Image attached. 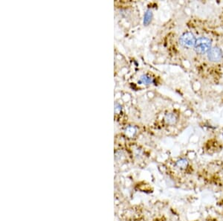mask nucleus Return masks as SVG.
<instances>
[{
    "instance_id": "20e7f679",
    "label": "nucleus",
    "mask_w": 223,
    "mask_h": 221,
    "mask_svg": "<svg viewBox=\"0 0 223 221\" xmlns=\"http://www.w3.org/2000/svg\"><path fill=\"white\" fill-rule=\"evenodd\" d=\"M152 14L151 12V11L148 10V11H146L145 14H144V25H148L149 23L150 22L152 19Z\"/></svg>"
},
{
    "instance_id": "423d86ee",
    "label": "nucleus",
    "mask_w": 223,
    "mask_h": 221,
    "mask_svg": "<svg viewBox=\"0 0 223 221\" xmlns=\"http://www.w3.org/2000/svg\"><path fill=\"white\" fill-rule=\"evenodd\" d=\"M176 117H175V115L173 114H168L166 116V121L168 124H174L176 122Z\"/></svg>"
},
{
    "instance_id": "0eeeda50",
    "label": "nucleus",
    "mask_w": 223,
    "mask_h": 221,
    "mask_svg": "<svg viewBox=\"0 0 223 221\" xmlns=\"http://www.w3.org/2000/svg\"><path fill=\"white\" fill-rule=\"evenodd\" d=\"M141 80L145 84H150L152 82L151 77L147 76V75H142V76L141 77Z\"/></svg>"
},
{
    "instance_id": "f257e3e1",
    "label": "nucleus",
    "mask_w": 223,
    "mask_h": 221,
    "mask_svg": "<svg viewBox=\"0 0 223 221\" xmlns=\"http://www.w3.org/2000/svg\"><path fill=\"white\" fill-rule=\"evenodd\" d=\"M211 41L207 37H200L196 40L195 50L198 54H203L211 50Z\"/></svg>"
},
{
    "instance_id": "39448f33",
    "label": "nucleus",
    "mask_w": 223,
    "mask_h": 221,
    "mask_svg": "<svg viewBox=\"0 0 223 221\" xmlns=\"http://www.w3.org/2000/svg\"><path fill=\"white\" fill-rule=\"evenodd\" d=\"M188 162L185 159H181L176 162V166L178 168H181V169H185V168L188 167Z\"/></svg>"
},
{
    "instance_id": "7ed1b4c3",
    "label": "nucleus",
    "mask_w": 223,
    "mask_h": 221,
    "mask_svg": "<svg viewBox=\"0 0 223 221\" xmlns=\"http://www.w3.org/2000/svg\"><path fill=\"white\" fill-rule=\"evenodd\" d=\"M208 60L211 62H218L222 58V52L220 49L215 47L211 49L208 53Z\"/></svg>"
},
{
    "instance_id": "f03ea898",
    "label": "nucleus",
    "mask_w": 223,
    "mask_h": 221,
    "mask_svg": "<svg viewBox=\"0 0 223 221\" xmlns=\"http://www.w3.org/2000/svg\"><path fill=\"white\" fill-rule=\"evenodd\" d=\"M180 44L186 49H191L194 47L196 43V37L191 32L184 33L180 37L179 39Z\"/></svg>"
}]
</instances>
